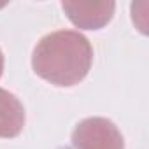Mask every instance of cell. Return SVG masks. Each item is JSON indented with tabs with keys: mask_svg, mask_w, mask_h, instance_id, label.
Masks as SVG:
<instances>
[{
	"mask_svg": "<svg viewBox=\"0 0 149 149\" xmlns=\"http://www.w3.org/2000/svg\"><path fill=\"white\" fill-rule=\"evenodd\" d=\"M93 47L74 30H58L44 35L32 54V67L44 81L68 88L79 84L91 68Z\"/></svg>",
	"mask_w": 149,
	"mask_h": 149,
	"instance_id": "obj_1",
	"label": "cell"
},
{
	"mask_svg": "<svg viewBox=\"0 0 149 149\" xmlns=\"http://www.w3.org/2000/svg\"><path fill=\"white\" fill-rule=\"evenodd\" d=\"M2 72H4V54L0 51V76H2Z\"/></svg>",
	"mask_w": 149,
	"mask_h": 149,
	"instance_id": "obj_5",
	"label": "cell"
},
{
	"mask_svg": "<svg viewBox=\"0 0 149 149\" xmlns=\"http://www.w3.org/2000/svg\"><path fill=\"white\" fill-rule=\"evenodd\" d=\"M61 9L65 11L67 18L83 30H100L104 28L114 16L116 2L104 0V2H61Z\"/></svg>",
	"mask_w": 149,
	"mask_h": 149,
	"instance_id": "obj_3",
	"label": "cell"
},
{
	"mask_svg": "<svg viewBox=\"0 0 149 149\" xmlns=\"http://www.w3.org/2000/svg\"><path fill=\"white\" fill-rule=\"evenodd\" d=\"M76 149H125L118 126L107 118H86L72 132Z\"/></svg>",
	"mask_w": 149,
	"mask_h": 149,
	"instance_id": "obj_2",
	"label": "cell"
},
{
	"mask_svg": "<svg viewBox=\"0 0 149 149\" xmlns=\"http://www.w3.org/2000/svg\"><path fill=\"white\" fill-rule=\"evenodd\" d=\"M25 126V107L16 95L0 88V139H13Z\"/></svg>",
	"mask_w": 149,
	"mask_h": 149,
	"instance_id": "obj_4",
	"label": "cell"
}]
</instances>
